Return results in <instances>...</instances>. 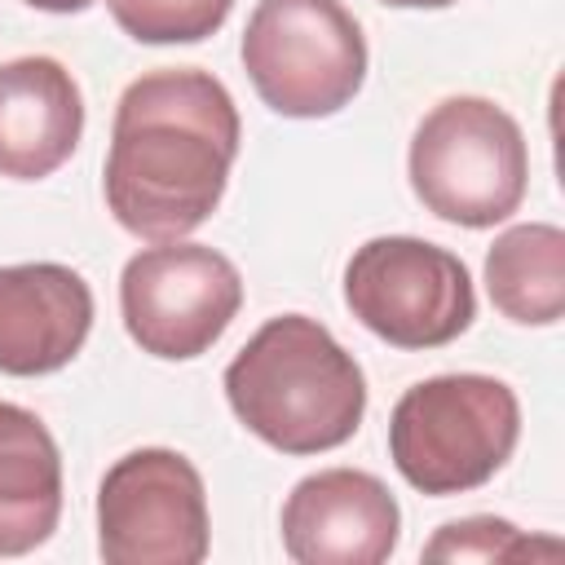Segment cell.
I'll use <instances>...</instances> for the list:
<instances>
[{
  "instance_id": "6da1fadb",
  "label": "cell",
  "mask_w": 565,
  "mask_h": 565,
  "mask_svg": "<svg viewBox=\"0 0 565 565\" xmlns=\"http://www.w3.org/2000/svg\"><path fill=\"white\" fill-rule=\"evenodd\" d=\"M238 106L199 66H168L132 79L115 106L106 154V207L146 238L177 243L199 230L238 159Z\"/></svg>"
},
{
  "instance_id": "7a4b0ae2",
  "label": "cell",
  "mask_w": 565,
  "mask_h": 565,
  "mask_svg": "<svg viewBox=\"0 0 565 565\" xmlns=\"http://www.w3.org/2000/svg\"><path fill=\"white\" fill-rule=\"evenodd\" d=\"M230 411L282 455L344 446L366 415V380L353 353L305 313L269 318L225 366Z\"/></svg>"
},
{
  "instance_id": "3957f363",
  "label": "cell",
  "mask_w": 565,
  "mask_h": 565,
  "mask_svg": "<svg viewBox=\"0 0 565 565\" xmlns=\"http://www.w3.org/2000/svg\"><path fill=\"white\" fill-rule=\"evenodd\" d=\"M516 393L477 371L411 384L388 415L393 468L433 499L486 486L516 450Z\"/></svg>"
},
{
  "instance_id": "277c9868",
  "label": "cell",
  "mask_w": 565,
  "mask_h": 565,
  "mask_svg": "<svg viewBox=\"0 0 565 565\" xmlns=\"http://www.w3.org/2000/svg\"><path fill=\"white\" fill-rule=\"evenodd\" d=\"M411 185L419 203L463 230L508 221L530 181L521 124L486 97L437 102L411 137Z\"/></svg>"
},
{
  "instance_id": "5b68a950",
  "label": "cell",
  "mask_w": 565,
  "mask_h": 565,
  "mask_svg": "<svg viewBox=\"0 0 565 565\" xmlns=\"http://www.w3.org/2000/svg\"><path fill=\"white\" fill-rule=\"evenodd\" d=\"M243 71L287 119L344 110L366 79V40L340 0H260L243 26Z\"/></svg>"
},
{
  "instance_id": "8992f818",
  "label": "cell",
  "mask_w": 565,
  "mask_h": 565,
  "mask_svg": "<svg viewBox=\"0 0 565 565\" xmlns=\"http://www.w3.org/2000/svg\"><path fill=\"white\" fill-rule=\"evenodd\" d=\"M344 305L371 335L397 349H441L477 318L468 265L411 234L371 238L349 256Z\"/></svg>"
},
{
  "instance_id": "52a82bcc",
  "label": "cell",
  "mask_w": 565,
  "mask_h": 565,
  "mask_svg": "<svg viewBox=\"0 0 565 565\" xmlns=\"http://www.w3.org/2000/svg\"><path fill=\"white\" fill-rule=\"evenodd\" d=\"M243 305V278L230 256L203 243H159L137 252L119 278V309L141 353L190 362L207 353Z\"/></svg>"
},
{
  "instance_id": "ba28073f",
  "label": "cell",
  "mask_w": 565,
  "mask_h": 565,
  "mask_svg": "<svg viewBox=\"0 0 565 565\" xmlns=\"http://www.w3.org/2000/svg\"><path fill=\"white\" fill-rule=\"evenodd\" d=\"M97 552L106 565H199L207 556L199 468L163 446L115 459L97 490Z\"/></svg>"
},
{
  "instance_id": "9c48e42d",
  "label": "cell",
  "mask_w": 565,
  "mask_h": 565,
  "mask_svg": "<svg viewBox=\"0 0 565 565\" xmlns=\"http://www.w3.org/2000/svg\"><path fill=\"white\" fill-rule=\"evenodd\" d=\"M397 534V499L362 468H322L282 503V547L296 565H380Z\"/></svg>"
},
{
  "instance_id": "30bf717a",
  "label": "cell",
  "mask_w": 565,
  "mask_h": 565,
  "mask_svg": "<svg viewBox=\"0 0 565 565\" xmlns=\"http://www.w3.org/2000/svg\"><path fill=\"white\" fill-rule=\"evenodd\" d=\"M93 291L71 265H0V371H62L88 340Z\"/></svg>"
},
{
  "instance_id": "8fae6325",
  "label": "cell",
  "mask_w": 565,
  "mask_h": 565,
  "mask_svg": "<svg viewBox=\"0 0 565 565\" xmlns=\"http://www.w3.org/2000/svg\"><path fill=\"white\" fill-rule=\"evenodd\" d=\"M84 132V97L53 57L0 66V177L40 181L57 172Z\"/></svg>"
},
{
  "instance_id": "7c38bea8",
  "label": "cell",
  "mask_w": 565,
  "mask_h": 565,
  "mask_svg": "<svg viewBox=\"0 0 565 565\" xmlns=\"http://www.w3.org/2000/svg\"><path fill=\"white\" fill-rule=\"evenodd\" d=\"M62 516V455L35 411L0 402V556L35 552Z\"/></svg>"
},
{
  "instance_id": "4fadbf2b",
  "label": "cell",
  "mask_w": 565,
  "mask_h": 565,
  "mask_svg": "<svg viewBox=\"0 0 565 565\" xmlns=\"http://www.w3.org/2000/svg\"><path fill=\"white\" fill-rule=\"evenodd\" d=\"M486 291L521 327H552L565 313V230L547 221L512 225L486 252Z\"/></svg>"
},
{
  "instance_id": "5bb4252c",
  "label": "cell",
  "mask_w": 565,
  "mask_h": 565,
  "mask_svg": "<svg viewBox=\"0 0 565 565\" xmlns=\"http://www.w3.org/2000/svg\"><path fill=\"white\" fill-rule=\"evenodd\" d=\"M119 31L141 44H199L225 26L234 0H106Z\"/></svg>"
},
{
  "instance_id": "9a60e30c",
  "label": "cell",
  "mask_w": 565,
  "mask_h": 565,
  "mask_svg": "<svg viewBox=\"0 0 565 565\" xmlns=\"http://www.w3.org/2000/svg\"><path fill=\"white\" fill-rule=\"evenodd\" d=\"M556 556L561 543L552 539H530L521 534L512 521L503 516H463V521H450L441 525L428 543H424V556L428 561H512V556Z\"/></svg>"
},
{
  "instance_id": "2e32d148",
  "label": "cell",
  "mask_w": 565,
  "mask_h": 565,
  "mask_svg": "<svg viewBox=\"0 0 565 565\" xmlns=\"http://www.w3.org/2000/svg\"><path fill=\"white\" fill-rule=\"evenodd\" d=\"M31 9H44V13H79V9H88L93 0H26Z\"/></svg>"
},
{
  "instance_id": "e0dca14e",
  "label": "cell",
  "mask_w": 565,
  "mask_h": 565,
  "mask_svg": "<svg viewBox=\"0 0 565 565\" xmlns=\"http://www.w3.org/2000/svg\"><path fill=\"white\" fill-rule=\"evenodd\" d=\"M380 4H393V9H446L455 0H380Z\"/></svg>"
}]
</instances>
